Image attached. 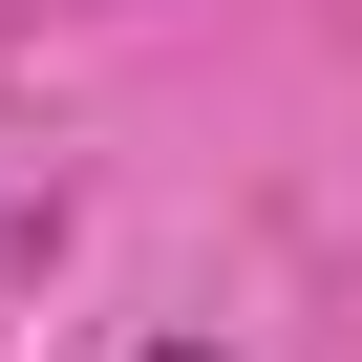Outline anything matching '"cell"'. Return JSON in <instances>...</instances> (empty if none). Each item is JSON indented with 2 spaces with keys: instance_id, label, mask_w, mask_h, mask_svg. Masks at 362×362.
Listing matches in <instances>:
<instances>
[{
  "instance_id": "1",
  "label": "cell",
  "mask_w": 362,
  "mask_h": 362,
  "mask_svg": "<svg viewBox=\"0 0 362 362\" xmlns=\"http://www.w3.org/2000/svg\"><path fill=\"white\" fill-rule=\"evenodd\" d=\"M170 362H214V341H170Z\"/></svg>"
}]
</instances>
